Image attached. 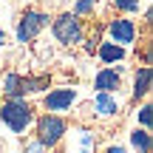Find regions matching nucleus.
Listing matches in <instances>:
<instances>
[{
	"mask_svg": "<svg viewBox=\"0 0 153 153\" xmlns=\"http://www.w3.org/2000/svg\"><path fill=\"white\" fill-rule=\"evenodd\" d=\"M108 31H111V37H114L116 45H128V43L136 40V26H133V20H111Z\"/></svg>",
	"mask_w": 153,
	"mask_h": 153,
	"instance_id": "39448f33",
	"label": "nucleus"
},
{
	"mask_svg": "<svg viewBox=\"0 0 153 153\" xmlns=\"http://www.w3.org/2000/svg\"><path fill=\"white\" fill-rule=\"evenodd\" d=\"M54 37L60 40L62 45H74V43H82V23L76 14H60L54 20Z\"/></svg>",
	"mask_w": 153,
	"mask_h": 153,
	"instance_id": "f03ea898",
	"label": "nucleus"
},
{
	"mask_svg": "<svg viewBox=\"0 0 153 153\" xmlns=\"http://www.w3.org/2000/svg\"><path fill=\"white\" fill-rule=\"evenodd\" d=\"M3 91L9 94V99L23 97V91H20V74H6V79H3Z\"/></svg>",
	"mask_w": 153,
	"mask_h": 153,
	"instance_id": "ddd939ff",
	"label": "nucleus"
},
{
	"mask_svg": "<svg viewBox=\"0 0 153 153\" xmlns=\"http://www.w3.org/2000/svg\"><path fill=\"white\" fill-rule=\"evenodd\" d=\"M131 142H133V148L142 150V153H150L153 150V139H150L148 131H139V128H136V131L131 133Z\"/></svg>",
	"mask_w": 153,
	"mask_h": 153,
	"instance_id": "f8f14e48",
	"label": "nucleus"
},
{
	"mask_svg": "<svg viewBox=\"0 0 153 153\" xmlns=\"http://www.w3.org/2000/svg\"><path fill=\"white\" fill-rule=\"evenodd\" d=\"M26 153H45V148L40 142H31V145H26Z\"/></svg>",
	"mask_w": 153,
	"mask_h": 153,
	"instance_id": "a211bd4d",
	"label": "nucleus"
},
{
	"mask_svg": "<svg viewBox=\"0 0 153 153\" xmlns=\"http://www.w3.org/2000/svg\"><path fill=\"white\" fill-rule=\"evenodd\" d=\"M0 43H3V28H0Z\"/></svg>",
	"mask_w": 153,
	"mask_h": 153,
	"instance_id": "aec40b11",
	"label": "nucleus"
},
{
	"mask_svg": "<svg viewBox=\"0 0 153 153\" xmlns=\"http://www.w3.org/2000/svg\"><path fill=\"white\" fill-rule=\"evenodd\" d=\"M139 122L145 125V131L153 125V108H150V105H142V108H139Z\"/></svg>",
	"mask_w": 153,
	"mask_h": 153,
	"instance_id": "4468645a",
	"label": "nucleus"
},
{
	"mask_svg": "<svg viewBox=\"0 0 153 153\" xmlns=\"http://www.w3.org/2000/svg\"><path fill=\"white\" fill-rule=\"evenodd\" d=\"M45 26H48V14H43V11H26V14L20 17V23H17V40H20V43H28V40H34Z\"/></svg>",
	"mask_w": 153,
	"mask_h": 153,
	"instance_id": "20e7f679",
	"label": "nucleus"
},
{
	"mask_svg": "<svg viewBox=\"0 0 153 153\" xmlns=\"http://www.w3.org/2000/svg\"><path fill=\"white\" fill-rule=\"evenodd\" d=\"M97 51H99V60H102V62H116V60L125 57V48L116 45V43H102Z\"/></svg>",
	"mask_w": 153,
	"mask_h": 153,
	"instance_id": "6e6552de",
	"label": "nucleus"
},
{
	"mask_svg": "<svg viewBox=\"0 0 153 153\" xmlns=\"http://www.w3.org/2000/svg\"><path fill=\"white\" fill-rule=\"evenodd\" d=\"M37 133H40L37 142L43 145V148H54L62 139V133H65V122H62L60 116H54V114H45L43 119L37 122Z\"/></svg>",
	"mask_w": 153,
	"mask_h": 153,
	"instance_id": "7ed1b4c3",
	"label": "nucleus"
},
{
	"mask_svg": "<svg viewBox=\"0 0 153 153\" xmlns=\"http://www.w3.org/2000/svg\"><path fill=\"white\" fill-rule=\"evenodd\" d=\"M150 91V68L145 65V68H139V74H136V79H133V97H145V94Z\"/></svg>",
	"mask_w": 153,
	"mask_h": 153,
	"instance_id": "1a4fd4ad",
	"label": "nucleus"
},
{
	"mask_svg": "<svg viewBox=\"0 0 153 153\" xmlns=\"http://www.w3.org/2000/svg\"><path fill=\"white\" fill-rule=\"evenodd\" d=\"M114 3H116V9H122V11H139L142 0H114Z\"/></svg>",
	"mask_w": 153,
	"mask_h": 153,
	"instance_id": "2eb2a0df",
	"label": "nucleus"
},
{
	"mask_svg": "<svg viewBox=\"0 0 153 153\" xmlns=\"http://www.w3.org/2000/svg\"><path fill=\"white\" fill-rule=\"evenodd\" d=\"M74 99H76L74 88H54L45 97V111H65V108H71Z\"/></svg>",
	"mask_w": 153,
	"mask_h": 153,
	"instance_id": "423d86ee",
	"label": "nucleus"
},
{
	"mask_svg": "<svg viewBox=\"0 0 153 153\" xmlns=\"http://www.w3.org/2000/svg\"><path fill=\"white\" fill-rule=\"evenodd\" d=\"M119 71H111V68H102V71L97 74V79H94V88L97 91H105V94H111L114 88H119Z\"/></svg>",
	"mask_w": 153,
	"mask_h": 153,
	"instance_id": "0eeeda50",
	"label": "nucleus"
},
{
	"mask_svg": "<svg viewBox=\"0 0 153 153\" xmlns=\"http://www.w3.org/2000/svg\"><path fill=\"white\" fill-rule=\"evenodd\" d=\"M91 148H94V136L91 133H82V153H88Z\"/></svg>",
	"mask_w": 153,
	"mask_h": 153,
	"instance_id": "f3484780",
	"label": "nucleus"
},
{
	"mask_svg": "<svg viewBox=\"0 0 153 153\" xmlns=\"http://www.w3.org/2000/svg\"><path fill=\"white\" fill-rule=\"evenodd\" d=\"M97 0H76V14H91Z\"/></svg>",
	"mask_w": 153,
	"mask_h": 153,
	"instance_id": "dca6fc26",
	"label": "nucleus"
},
{
	"mask_svg": "<svg viewBox=\"0 0 153 153\" xmlns=\"http://www.w3.org/2000/svg\"><path fill=\"white\" fill-rule=\"evenodd\" d=\"M0 119H3L14 133H23L28 125H31V108L26 105V99H23V97L9 99V102L3 105V111H0Z\"/></svg>",
	"mask_w": 153,
	"mask_h": 153,
	"instance_id": "f257e3e1",
	"label": "nucleus"
},
{
	"mask_svg": "<svg viewBox=\"0 0 153 153\" xmlns=\"http://www.w3.org/2000/svg\"><path fill=\"white\" fill-rule=\"evenodd\" d=\"M48 85V76H20V91L31 94V91H43Z\"/></svg>",
	"mask_w": 153,
	"mask_h": 153,
	"instance_id": "9b49d317",
	"label": "nucleus"
},
{
	"mask_svg": "<svg viewBox=\"0 0 153 153\" xmlns=\"http://www.w3.org/2000/svg\"><path fill=\"white\" fill-rule=\"evenodd\" d=\"M97 111H99L102 116H111V114H116V111H119V105H116V99L111 97V94L99 91V94H97Z\"/></svg>",
	"mask_w": 153,
	"mask_h": 153,
	"instance_id": "9d476101",
	"label": "nucleus"
},
{
	"mask_svg": "<svg viewBox=\"0 0 153 153\" xmlns=\"http://www.w3.org/2000/svg\"><path fill=\"white\" fill-rule=\"evenodd\" d=\"M105 153H125V148H119V145H116V148H108Z\"/></svg>",
	"mask_w": 153,
	"mask_h": 153,
	"instance_id": "6ab92c4d",
	"label": "nucleus"
}]
</instances>
